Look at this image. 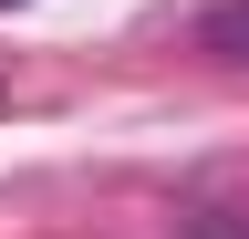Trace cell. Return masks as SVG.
I'll return each instance as SVG.
<instances>
[{
  "label": "cell",
  "mask_w": 249,
  "mask_h": 239,
  "mask_svg": "<svg viewBox=\"0 0 249 239\" xmlns=\"http://www.w3.org/2000/svg\"><path fill=\"white\" fill-rule=\"evenodd\" d=\"M177 239H249V208H187V219H177Z\"/></svg>",
  "instance_id": "2"
},
{
  "label": "cell",
  "mask_w": 249,
  "mask_h": 239,
  "mask_svg": "<svg viewBox=\"0 0 249 239\" xmlns=\"http://www.w3.org/2000/svg\"><path fill=\"white\" fill-rule=\"evenodd\" d=\"M0 11H11V0H0Z\"/></svg>",
  "instance_id": "3"
},
{
  "label": "cell",
  "mask_w": 249,
  "mask_h": 239,
  "mask_svg": "<svg viewBox=\"0 0 249 239\" xmlns=\"http://www.w3.org/2000/svg\"><path fill=\"white\" fill-rule=\"evenodd\" d=\"M197 52L208 63H249V0H218V11L197 21Z\"/></svg>",
  "instance_id": "1"
}]
</instances>
